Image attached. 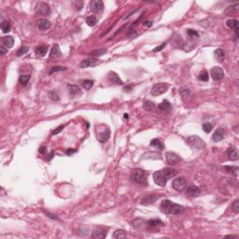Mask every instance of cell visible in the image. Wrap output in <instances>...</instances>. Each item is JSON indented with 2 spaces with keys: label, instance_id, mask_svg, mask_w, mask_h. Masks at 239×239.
Wrapping results in <instances>:
<instances>
[{
  "label": "cell",
  "instance_id": "cell-23",
  "mask_svg": "<svg viewBox=\"0 0 239 239\" xmlns=\"http://www.w3.org/2000/svg\"><path fill=\"white\" fill-rule=\"evenodd\" d=\"M215 57L217 58V60L220 63L223 62V60L225 59V53L224 51H222L221 49H218L215 51Z\"/></svg>",
  "mask_w": 239,
  "mask_h": 239
},
{
  "label": "cell",
  "instance_id": "cell-14",
  "mask_svg": "<svg viewBox=\"0 0 239 239\" xmlns=\"http://www.w3.org/2000/svg\"><path fill=\"white\" fill-rule=\"evenodd\" d=\"M224 137V130L222 128H219L215 131V133L212 135V140L214 142H220Z\"/></svg>",
  "mask_w": 239,
  "mask_h": 239
},
{
  "label": "cell",
  "instance_id": "cell-1",
  "mask_svg": "<svg viewBox=\"0 0 239 239\" xmlns=\"http://www.w3.org/2000/svg\"><path fill=\"white\" fill-rule=\"evenodd\" d=\"M160 209L162 212L165 214L179 215V214L183 213V211H184V206L165 199V200L162 201L161 205H160Z\"/></svg>",
  "mask_w": 239,
  "mask_h": 239
},
{
  "label": "cell",
  "instance_id": "cell-17",
  "mask_svg": "<svg viewBox=\"0 0 239 239\" xmlns=\"http://www.w3.org/2000/svg\"><path fill=\"white\" fill-rule=\"evenodd\" d=\"M166 161L169 165H175L179 162V157L174 152H167L166 153Z\"/></svg>",
  "mask_w": 239,
  "mask_h": 239
},
{
  "label": "cell",
  "instance_id": "cell-21",
  "mask_svg": "<svg viewBox=\"0 0 239 239\" xmlns=\"http://www.w3.org/2000/svg\"><path fill=\"white\" fill-rule=\"evenodd\" d=\"M227 154H228V157L233 161H236L238 159V152L236 148H230L228 150H227Z\"/></svg>",
  "mask_w": 239,
  "mask_h": 239
},
{
  "label": "cell",
  "instance_id": "cell-39",
  "mask_svg": "<svg viewBox=\"0 0 239 239\" xmlns=\"http://www.w3.org/2000/svg\"><path fill=\"white\" fill-rule=\"evenodd\" d=\"M198 78L202 81H208V72H206V71L203 70V71H201L200 73H199Z\"/></svg>",
  "mask_w": 239,
  "mask_h": 239
},
{
  "label": "cell",
  "instance_id": "cell-18",
  "mask_svg": "<svg viewBox=\"0 0 239 239\" xmlns=\"http://www.w3.org/2000/svg\"><path fill=\"white\" fill-rule=\"evenodd\" d=\"M2 45L6 47L7 49H10L14 45V38L11 36H7L2 38Z\"/></svg>",
  "mask_w": 239,
  "mask_h": 239
},
{
  "label": "cell",
  "instance_id": "cell-30",
  "mask_svg": "<svg viewBox=\"0 0 239 239\" xmlns=\"http://www.w3.org/2000/svg\"><path fill=\"white\" fill-rule=\"evenodd\" d=\"M143 109H144L146 111H152L155 109V104L153 102L147 100L144 102V105H143Z\"/></svg>",
  "mask_w": 239,
  "mask_h": 239
},
{
  "label": "cell",
  "instance_id": "cell-40",
  "mask_svg": "<svg viewBox=\"0 0 239 239\" xmlns=\"http://www.w3.org/2000/svg\"><path fill=\"white\" fill-rule=\"evenodd\" d=\"M86 23L89 26H94L95 25H96L97 20H96V18L94 17V16H90V17L87 18Z\"/></svg>",
  "mask_w": 239,
  "mask_h": 239
},
{
  "label": "cell",
  "instance_id": "cell-36",
  "mask_svg": "<svg viewBox=\"0 0 239 239\" xmlns=\"http://www.w3.org/2000/svg\"><path fill=\"white\" fill-rule=\"evenodd\" d=\"M224 168H225L227 171H228L229 173L234 175V176H237V175H238V171H239V169H238L237 166H225Z\"/></svg>",
  "mask_w": 239,
  "mask_h": 239
},
{
  "label": "cell",
  "instance_id": "cell-54",
  "mask_svg": "<svg viewBox=\"0 0 239 239\" xmlns=\"http://www.w3.org/2000/svg\"><path fill=\"white\" fill-rule=\"evenodd\" d=\"M44 213L47 215L48 217H49L50 219H53V220H58V218L56 215H54V214H51V213H49V212H45L44 211Z\"/></svg>",
  "mask_w": 239,
  "mask_h": 239
},
{
  "label": "cell",
  "instance_id": "cell-32",
  "mask_svg": "<svg viewBox=\"0 0 239 239\" xmlns=\"http://www.w3.org/2000/svg\"><path fill=\"white\" fill-rule=\"evenodd\" d=\"M127 236V234L124 230H117L116 232L113 234V237L114 238H118V239H121V238H125Z\"/></svg>",
  "mask_w": 239,
  "mask_h": 239
},
{
  "label": "cell",
  "instance_id": "cell-57",
  "mask_svg": "<svg viewBox=\"0 0 239 239\" xmlns=\"http://www.w3.org/2000/svg\"><path fill=\"white\" fill-rule=\"evenodd\" d=\"M39 152L40 153H42V154H44L45 152H46V147H40V148H39Z\"/></svg>",
  "mask_w": 239,
  "mask_h": 239
},
{
  "label": "cell",
  "instance_id": "cell-7",
  "mask_svg": "<svg viewBox=\"0 0 239 239\" xmlns=\"http://www.w3.org/2000/svg\"><path fill=\"white\" fill-rule=\"evenodd\" d=\"M167 89H168V85L165 84V83H157V84L153 85V87L151 88L150 93L154 96H158V95L165 94Z\"/></svg>",
  "mask_w": 239,
  "mask_h": 239
},
{
  "label": "cell",
  "instance_id": "cell-53",
  "mask_svg": "<svg viewBox=\"0 0 239 239\" xmlns=\"http://www.w3.org/2000/svg\"><path fill=\"white\" fill-rule=\"evenodd\" d=\"M7 53H8V49H7L6 47H4V46L2 45L1 47H0V54H1L2 56H3V55H5Z\"/></svg>",
  "mask_w": 239,
  "mask_h": 239
},
{
  "label": "cell",
  "instance_id": "cell-42",
  "mask_svg": "<svg viewBox=\"0 0 239 239\" xmlns=\"http://www.w3.org/2000/svg\"><path fill=\"white\" fill-rule=\"evenodd\" d=\"M212 129H213V126L209 122H206L203 124V130H204L206 133H208V134L210 133L211 131H212Z\"/></svg>",
  "mask_w": 239,
  "mask_h": 239
},
{
  "label": "cell",
  "instance_id": "cell-41",
  "mask_svg": "<svg viewBox=\"0 0 239 239\" xmlns=\"http://www.w3.org/2000/svg\"><path fill=\"white\" fill-rule=\"evenodd\" d=\"M148 224L150 226V227H155V226H158V225H163V221H161L160 220H156V219H153V220H150L148 221Z\"/></svg>",
  "mask_w": 239,
  "mask_h": 239
},
{
  "label": "cell",
  "instance_id": "cell-31",
  "mask_svg": "<svg viewBox=\"0 0 239 239\" xmlns=\"http://www.w3.org/2000/svg\"><path fill=\"white\" fill-rule=\"evenodd\" d=\"M29 79H30V75H27V74L21 75L19 78V82L21 83L23 86H26L27 83L29 81Z\"/></svg>",
  "mask_w": 239,
  "mask_h": 239
},
{
  "label": "cell",
  "instance_id": "cell-5",
  "mask_svg": "<svg viewBox=\"0 0 239 239\" xmlns=\"http://www.w3.org/2000/svg\"><path fill=\"white\" fill-rule=\"evenodd\" d=\"M187 185H188V181L187 179L183 177H179L175 178L173 182H172V187L174 188V190L178 191V192H182L187 188Z\"/></svg>",
  "mask_w": 239,
  "mask_h": 239
},
{
  "label": "cell",
  "instance_id": "cell-13",
  "mask_svg": "<svg viewBox=\"0 0 239 239\" xmlns=\"http://www.w3.org/2000/svg\"><path fill=\"white\" fill-rule=\"evenodd\" d=\"M97 65V60L95 58H88L85 59L81 63V67L87 68V67H94Z\"/></svg>",
  "mask_w": 239,
  "mask_h": 239
},
{
  "label": "cell",
  "instance_id": "cell-34",
  "mask_svg": "<svg viewBox=\"0 0 239 239\" xmlns=\"http://www.w3.org/2000/svg\"><path fill=\"white\" fill-rule=\"evenodd\" d=\"M81 84L85 90H90L94 85V81H91V79H84V81H82Z\"/></svg>",
  "mask_w": 239,
  "mask_h": 239
},
{
  "label": "cell",
  "instance_id": "cell-3",
  "mask_svg": "<svg viewBox=\"0 0 239 239\" xmlns=\"http://www.w3.org/2000/svg\"><path fill=\"white\" fill-rule=\"evenodd\" d=\"M186 141H187V144H188L193 150H200L205 149V147H206L205 141L203 140L202 138L197 137V135H191V137L187 138Z\"/></svg>",
  "mask_w": 239,
  "mask_h": 239
},
{
  "label": "cell",
  "instance_id": "cell-48",
  "mask_svg": "<svg viewBox=\"0 0 239 239\" xmlns=\"http://www.w3.org/2000/svg\"><path fill=\"white\" fill-rule=\"evenodd\" d=\"M107 50L106 49H102V50H98V51H94L91 53V55H94V56H99V55H102L106 53Z\"/></svg>",
  "mask_w": 239,
  "mask_h": 239
},
{
  "label": "cell",
  "instance_id": "cell-26",
  "mask_svg": "<svg viewBox=\"0 0 239 239\" xmlns=\"http://www.w3.org/2000/svg\"><path fill=\"white\" fill-rule=\"evenodd\" d=\"M159 198V196L157 195H153V194H150V195H148V196H146L145 198H143V200L141 201L142 204H144L145 202H148L146 205H149V204H152V203L155 202V200H157V199Z\"/></svg>",
  "mask_w": 239,
  "mask_h": 239
},
{
  "label": "cell",
  "instance_id": "cell-49",
  "mask_svg": "<svg viewBox=\"0 0 239 239\" xmlns=\"http://www.w3.org/2000/svg\"><path fill=\"white\" fill-rule=\"evenodd\" d=\"M73 5L75 7V9L77 10H81L83 7V1H75L73 3Z\"/></svg>",
  "mask_w": 239,
  "mask_h": 239
},
{
  "label": "cell",
  "instance_id": "cell-47",
  "mask_svg": "<svg viewBox=\"0 0 239 239\" xmlns=\"http://www.w3.org/2000/svg\"><path fill=\"white\" fill-rule=\"evenodd\" d=\"M232 209L234 210V212L236 213V214L239 212V200H238V199H236V200L233 203V205H232Z\"/></svg>",
  "mask_w": 239,
  "mask_h": 239
},
{
  "label": "cell",
  "instance_id": "cell-58",
  "mask_svg": "<svg viewBox=\"0 0 239 239\" xmlns=\"http://www.w3.org/2000/svg\"><path fill=\"white\" fill-rule=\"evenodd\" d=\"M124 118H125V119H128V118H129L128 114H124Z\"/></svg>",
  "mask_w": 239,
  "mask_h": 239
},
{
  "label": "cell",
  "instance_id": "cell-50",
  "mask_svg": "<svg viewBox=\"0 0 239 239\" xmlns=\"http://www.w3.org/2000/svg\"><path fill=\"white\" fill-rule=\"evenodd\" d=\"M187 33H188V35L191 36V37H198V36H199L196 31L192 30V29H188V31H187Z\"/></svg>",
  "mask_w": 239,
  "mask_h": 239
},
{
  "label": "cell",
  "instance_id": "cell-10",
  "mask_svg": "<svg viewBox=\"0 0 239 239\" xmlns=\"http://www.w3.org/2000/svg\"><path fill=\"white\" fill-rule=\"evenodd\" d=\"M161 172L166 179H170L174 177H176L178 175V171L175 168H173V167H165V168L163 169Z\"/></svg>",
  "mask_w": 239,
  "mask_h": 239
},
{
  "label": "cell",
  "instance_id": "cell-46",
  "mask_svg": "<svg viewBox=\"0 0 239 239\" xmlns=\"http://www.w3.org/2000/svg\"><path fill=\"white\" fill-rule=\"evenodd\" d=\"M138 36V32L137 30L134 29H130L128 32H127V37H129L130 38H135Z\"/></svg>",
  "mask_w": 239,
  "mask_h": 239
},
{
  "label": "cell",
  "instance_id": "cell-11",
  "mask_svg": "<svg viewBox=\"0 0 239 239\" xmlns=\"http://www.w3.org/2000/svg\"><path fill=\"white\" fill-rule=\"evenodd\" d=\"M107 236V232L105 229L101 228V227H97L93 231V234H92V237L94 239H103L105 238Z\"/></svg>",
  "mask_w": 239,
  "mask_h": 239
},
{
  "label": "cell",
  "instance_id": "cell-12",
  "mask_svg": "<svg viewBox=\"0 0 239 239\" xmlns=\"http://www.w3.org/2000/svg\"><path fill=\"white\" fill-rule=\"evenodd\" d=\"M103 9V2L100 0H94L90 4V10L93 12H99Z\"/></svg>",
  "mask_w": 239,
  "mask_h": 239
},
{
  "label": "cell",
  "instance_id": "cell-51",
  "mask_svg": "<svg viewBox=\"0 0 239 239\" xmlns=\"http://www.w3.org/2000/svg\"><path fill=\"white\" fill-rule=\"evenodd\" d=\"M64 127H65V125H60V126H58V128H56L55 130L53 131V135H57V134H59V133L61 132V131L64 129Z\"/></svg>",
  "mask_w": 239,
  "mask_h": 239
},
{
  "label": "cell",
  "instance_id": "cell-15",
  "mask_svg": "<svg viewBox=\"0 0 239 239\" xmlns=\"http://www.w3.org/2000/svg\"><path fill=\"white\" fill-rule=\"evenodd\" d=\"M200 193H201V190L195 185L190 186V187H188V189H187V194H188L189 196L196 197L198 195H200Z\"/></svg>",
  "mask_w": 239,
  "mask_h": 239
},
{
  "label": "cell",
  "instance_id": "cell-35",
  "mask_svg": "<svg viewBox=\"0 0 239 239\" xmlns=\"http://www.w3.org/2000/svg\"><path fill=\"white\" fill-rule=\"evenodd\" d=\"M1 29L3 31V33H8V32H10V29H11V25H10V23L8 22V21H5L1 23Z\"/></svg>",
  "mask_w": 239,
  "mask_h": 239
},
{
  "label": "cell",
  "instance_id": "cell-25",
  "mask_svg": "<svg viewBox=\"0 0 239 239\" xmlns=\"http://www.w3.org/2000/svg\"><path fill=\"white\" fill-rule=\"evenodd\" d=\"M150 146L151 147H154V148H157V149H159L160 150H163L165 149L164 144H163V143L160 141V139H157V138H154V139H152V140H151Z\"/></svg>",
  "mask_w": 239,
  "mask_h": 239
},
{
  "label": "cell",
  "instance_id": "cell-44",
  "mask_svg": "<svg viewBox=\"0 0 239 239\" xmlns=\"http://www.w3.org/2000/svg\"><path fill=\"white\" fill-rule=\"evenodd\" d=\"M49 97H50L51 100H53V101H59V95L57 94V93L55 91L50 92V93H49Z\"/></svg>",
  "mask_w": 239,
  "mask_h": 239
},
{
  "label": "cell",
  "instance_id": "cell-6",
  "mask_svg": "<svg viewBox=\"0 0 239 239\" xmlns=\"http://www.w3.org/2000/svg\"><path fill=\"white\" fill-rule=\"evenodd\" d=\"M35 13L38 15H49L50 14V7L47 3L44 2H38L35 6Z\"/></svg>",
  "mask_w": 239,
  "mask_h": 239
},
{
  "label": "cell",
  "instance_id": "cell-28",
  "mask_svg": "<svg viewBox=\"0 0 239 239\" xmlns=\"http://www.w3.org/2000/svg\"><path fill=\"white\" fill-rule=\"evenodd\" d=\"M227 26L231 29L236 30L238 28V21L236 19H230L227 21Z\"/></svg>",
  "mask_w": 239,
  "mask_h": 239
},
{
  "label": "cell",
  "instance_id": "cell-19",
  "mask_svg": "<svg viewBox=\"0 0 239 239\" xmlns=\"http://www.w3.org/2000/svg\"><path fill=\"white\" fill-rule=\"evenodd\" d=\"M107 79H109V81L116 83V84H122V79H120L119 76L115 72H113V71H111V72L109 73V75H107Z\"/></svg>",
  "mask_w": 239,
  "mask_h": 239
},
{
  "label": "cell",
  "instance_id": "cell-55",
  "mask_svg": "<svg viewBox=\"0 0 239 239\" xmlns=\"http://www.w3.org/2000/svg\"><path fill=\"white\" fill-rule=\"evenodd\" d=\"M74 152H76V150L75 149H68L66 150V154L67 155H71L72 153H74Z\"/></svg>",
  "mask_w": 239,
  "mask_h": 239
},
{
  "label": "cell",
  "instance_id": "cell-56",
  "mask_svg": "<svg viewBox=\"0 0 239 239\" xmlns=\"http://www.w3.org/2000/svg\"><path fill=\"white\" fill-rule=\"evenodd\" d=\"M144 25L146 27H150L151 25H152V22H151V21H147V22L144 23Z\"/></svg>",
  "mask_w": 239,
  "mask_h": 239
},
{
  "label": "cell",
  "instance_id": "cell-29",
  "mask_svg": "<svg viewBox=\"0 0 239 239\" xmlns=\"http://www.w3.org/2000/svg\"><path fill=\"white\" fill-rule=\"evenodd\" d=\"M143 159H161V155L156 152H146L143 154Z\"/></svg>",
  "mask_w": 239,
  "mask_h": 239
},
{
  "label": "cell",
  "instance_id": "cell-22",
  "mask_svg": "<svg viewBox=\"0 0 239 239\" xmlns=\"http://www.w3.org/2000/svg\"><path fill=\"white\" fill-rule=\"evenodd\" d=\"M159 109L162 110V111H165V112H167V111H170L171 110V104L168 102V101H163L161 104H159L158 106Z\"/></svg>",
  "mask_w": 239,
  "mask_h": 239
},
{
  "label": "cell",
  "instance_id": "cell-9",
  "mask_svg": "<svg viewBox=\"0 0 239 239\" xmlns=\"http://www.w3.org/2000/svg\"><path fill=\"white\" fill-rule=\"evenodd\" d=\"M211 77L215 81H220V79H223L224 77V72L220 66H214L212 67V69L210 71Z\"/></svg>",
  "mask_w": 239,
  "mask_h": 239
},
{
  "label": "cell",
  "instance_id": "cell-2",
  "mask_svg": "<svg viewBox=\"0 0 239 239\" xmlns=\"http://www.w3.org/2000/svg\"><path fill=\"white\" fill-rule=\"evenodd\" d=\"M95 134H96V138L100 143H106L109 138L110 131L109 128L106 124H97L95 126Z\"/></svg>",
  "mask_w": 239,
  "mask_h": 239
},
{
  "label": "cell",
  "instance_id": "cell-45",
  "mask_svg": "<svg viewBox=\"0 0 239 239\" xmlns=\"http://www.w3.org/2000/svg\"><path fill=\"white\" fill-rule=\"evenodd\" d=\"M27 51H28V47L26 46H23L22 48H20L17 51V56H22V55L25 54Z\"/></svg>",
  "mask_w": 239,
  "mask_h": 239
},
{
  "label": "cell",
  "instance_id": "cell-52",
  "mask_svg": "<svg viewBox=\"0 0 239 239\" xmlns=\"http://www.w3.org/2000/svg\"><path fill=\"white\" fill-rule=\"evenodd\" d=\"M165 45H166V43H163V44L161 45V46H159V47H156L155 48V49H153V53H158V51H162L163 49H164V48L165 47Z\"/></svg>",
  "mask_w": 239,
  "mask_h": 239
},
{
  "label": "cell",
  "instance_id": "cell-27",
  "mask_svg": "<svg viewBox=\"0 0 239 239\" xmlns=\"http://www.w3.org/2000/svg\"><path fill=\"white\" fill-rule=\"evenodd\" d=\"M59 55H61V51H60V48L57 44H54L51 48V53H50V57H57Z\"/></svg>",
  "mask_w": 239,
  "mask_h": 239
},
{
  "label": "cell",
  "instance_id": "cell-37",
  "mask_svg": "<svg viewBox=\"0 0 239 239\" xmlns=\"http://www.w3.org/2000/svg\"><path fill=\"white\" fill-rule=\"evenodd\" d=\"M66 69L67 68L65 66H54V67H53V68H51V70L49 71V74L53 75L55 72H59V71H66Z\"/></svg>",
  "mask_w": 239,
  "mask_h": 239
},
{
  "label": "cell",
  "instance_id": "cell-20",
  "mask_svg": "<svg viewBox=\"0 0 239 239\" xmlns=\"http://www.w3.org/2000/svg\"><path fill=\"white\" fill-rule=\"evenodd\" d=\"M48 51V46L47 45H41V46H38V48H36L35 50V53H36V55L38 57H43L45 56L46 53Z\"/></svg>",
  "mask_w": 239,
  "mask_h": 239
},
{
  "label": "cell",
  "instance_id": "cell-8",
  "mask_svg": "<svg viewBox=\"0 0 239 239\" xmlns=\"http://www.w3.org/2000/svg\"><path fill=\"white\" fill-rule=\"evenodd\" d=\"M153 179H154V182L159 186L165 187L166 185L167 179L164 177V175L162 174L161 171H156V172L153 173Z\"/></svg>",
  "mask_w": 239,
  "mask_h": 239
},
{
  "label": "cell",
  "instance_id": "cell-16",
  "mask_svg": "<svg viewBox=\"0 0 239 239\" xmlns=\"http://www.w3.org/2000/svg\"><path fill=\"white\" fill-rule=\"evenodd\" d=\"M37 25H38V29L41 30V31H46L51 27L50 21H48V20H45V19L38 20V21L37 22Z\"/></svg>",
  "mask_w": 239,
  "mask_h": 239
},
{
  "label": "cell",
  "instance_id": "cell-38",
  "mask_svg": "<svg viewBox=\"0 0 239 239\" xmlns=\"http://www.w3.org/2000/svg\"><path fill=\"white\" fill-rule=\"evenodd\" d=\"M132 223H133V226L135 227V228H141V227L144 226L145 221L141 220V219H137V220H135Z\"/></svg>",
  "mask_w": 239,
  "mask_h": 239
},
{
  "label": "cell",
  "instance_id": "cell-43",
  "mask_svg": "<svg viewBox=\"0 0 239 239\" xmlns=\"http://www.w3.org/2000/svg\"><path fill=\"white\" fill-rule=\"evenodd\" d=\"M179 94H181V96L183 98H185L190 94V90L188 88H186V87H182V88H180V90H179Z\"/></svg>",
  "mask_w": 239,
  "mask_h": 239
},
{
  "label": "cell",
  "instance_id": "cell-4",
  "mask_svg": "<svg viewBox=\"0 0 239 239\" xmlns=\"http://www.w3.org/2000/svg\"><path fill=\"white\" fill-rule=\"evenodd\" d=\"M131 178L135 182L139 183V184H142V185L147 184L146 172L140 168H135L132 171V173H131Z\"/></svg>",
  "mask_w": 239,
  "mask_h": 239
},
{
  "label": "cell",
  "instance_id": "cell-24",
  "mask_svg": "<svg viewBox=\"0 0 239 239\" xmlns=\"http://www.w3.org/2000/svg\"><path fill=\"white\" fill-rule=\"evenodd\" d=\"M238 7H239V5H238L237 3L234 4V6H230V7H228V8H227V9L225 10V14H226L227 16H231L232 14L237 12Z\"/></svg>",
  "mask_w": 239,
  "mask_h": 239
},
{
  "label": "cell",
  "instance_id": "cell-33",
  "mask_svg": "<svg viewBox=\"0 0 239 239\" xmlns=\"http://www.w3.org/2000/svg\"><path fill=\"white\" fill-rule=\"evenodd\" d=\"M68 88H69V92L71 94L73 95H76L81 93V89H79V87L78 85H71V84H68Z\"/></svg>",
  "mask_w": 239,
  "mask_h": 239
}]
</instances>
